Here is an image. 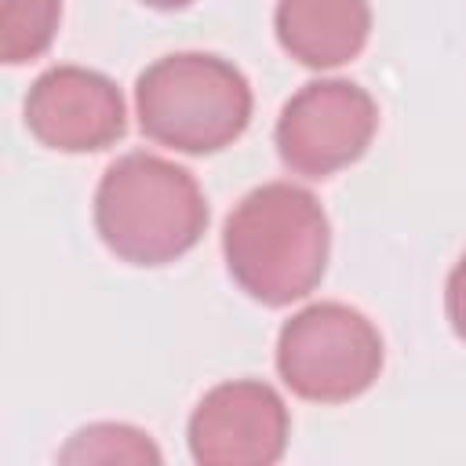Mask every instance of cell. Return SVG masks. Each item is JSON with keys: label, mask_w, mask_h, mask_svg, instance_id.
<instances>
[{"label": "cell", "mask_w": 466, "mask_h": 466, "mask_svg": "<svg viewBox=\"0 0 466 466\" xmlns=\"http://www.w3.org/2000/svg\"><path fill=\"white\" fill-rule=\"evenodd\" d=\"M98 240L127 266H167L197 248L208 200L193 171L157 153L116 157L95 189Z\"/></svg>", "instance_id": "cell-2"}, {"label": "cell", "mask_w": 466, "mask_h": 466, "mask_svg": "<svg viewBox=\"0 0 466 466\" xmlns=\"http://www.w3.org/2000/svg\"><path fill=\"white\" fill-rule=\"evenodd\" d=\"M379 131L375 98L342 76L302 84L277 116V153L302 178H331L360 160Z\"/></svg>", "instance_id": "cell-5"}, {"label": "cell", "mask_w": 466, "mask_h": 466, "mask_svg": "<svg viewBox=\"0 0 466 466\" xmlns=\"http://www.w3.org/2000/svg\"><path fill=\"white\" fill-rule=\"evenodd\" d=\"M331 226L320 200L295 182H266L240 197L222 226L226 269L262 306L306 299L328 269Z\"/></svg>", "instance_id": "cell-1"}, {"label": "cell", "mask_w": 466, "mask_h": 466, "mask_svg": "<svg viewBox=\"0 0 466 466\" xmlns=\"http://www.w3.org/2000/svg\"><path fill=\"white\" fill-rule=\"evenodd\" d=\"M251 84L222 55L175 51L135 80V113L149 142L204 157L233 146L251 124Z\"/></svg>", "instance_id": "cell-3"}, {"label": "cell", "mask_w": 466, "mask_h": 466, "mask_svg": "<svg viewBox=\"0 0 466 466\" xmlns=\"http://www.w3.org/2000/svg\"><path fill=\"white\" fill-rule=\"evenodd\" d=\"M379 328L346 302H313L277 335L280 382L313 404H346L368 393L382 371Z\"/></svg>", "instance_id": "cell-4"}, {"label": "cell", "mask_w": 466, "mask_h": 466, "mask_svg": "<svg viewBox=\"0 0 466 466\" xmlns=\"http://www.w3.org/2000/svg\"><path fill=\"white\" fill-rule=\"evenodd\" d=\"M62 22V0H0V58L22 66L40 58Z\"/></svg>", "instance_id": "cell-9"}, {"label": "cell", "mask_w": 466, "mask_h": 466, "mask_svg": "<svg viewBox=\"0 0 466 466\" xmlns=\"http://www.w3.org/2000/svg\"><path fill=\"white\" fill-rule=\"evenodd\" d=\"M25 127L47 149L98 153L127 131L124 95L98 69L51 66L25 95Z\"/></svg>", "instance_id": "cell-7"}, {"label": "cell", "mask_w": 466, "mask_h": 466, "mask_svg": "<svg viewBox=\"0 0 466 466\" xmlns=\"http://www.w3.org/2000/svg\"><path fill=\"white\" fill-rule=\"evenodd\" d=\"M444 313H448L451 331L466 342V255L448 273V284H444Z\"/></svg>", "instance_id": "cell-11"}, {"label": "cell", "mask_w": 466, "mask_h": 466, "mask_svg": "<svg viewBox=\"0 0 466 466\" xmlns=\"http://www.w3.org/2000/svg\"><path fill=\"white\" fill-rule=\"evenodd\" d=\"M291 433L284 397L262 379L211 386L189 415V455L200 466H273Z\"/></svg>", "instance_id": "cell-6"}, {"label": "cell", "mask_w": 466, "mask_h": 466, "mask_svg": "<svg viewBox=\"0 0 466 466\" xmlns=\"http://www.w3.org/2000/svg\"><path fill=\"white\" fill-rule=\"evenodd\" d=\"M273 29L280 47L306 69L353 62L371 36L368 0H277Z\"/></svg>", "instance_id": "cell-8"}, {"label": "cell", "mask_w": 466, "mask_h": 466, "mask_svg": "<svg viewBox=\"0 0 466 466\" xmlns=\"http://www.w3.org/2000/svg\"><path fill=\"white\" fill-rule=\"evenodd\" d=\"M62 462H160V448L149 433L124 422H95L69 437L58 451Z\"/></svg>", "instance_id": "cell-10"}, {"label": "cell", "mask_w": 466, "mask_h": 466, "mask_svg": "<svg viewBox=\"0 0 466 466\" xmlns=\"http://www.w3.org/2000/svg\"><path fill=\"white\" fill-rule=\"evenodd\" d=\"M146 7H157V11H182V7H189L193 0H142Z\"/></svg>", "instance_id": "cell-12"}]
</instances>
